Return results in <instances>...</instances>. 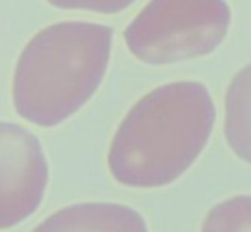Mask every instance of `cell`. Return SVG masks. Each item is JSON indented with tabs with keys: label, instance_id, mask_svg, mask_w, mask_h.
Masks as SVG:
<instances>
[{
	"label": "cell",
	"instance_id": "obj_2",
	"mask_svg": "<svg viewBox=\"0 0 251 232\" xmlns=\"http://www.w3.org/2000/svg\"><path fill=\"white\" fill-rule=\"evenodd\" d=\"M113 27L51 24L24 46L12 82L17 115L51 128L80 110L101 86L111 55Z\"/></svg>",
	"mask_w": 251,
	"mask_h": 232
},
{
	"label": "cell",
	"instance_id": "obj_7",
	"mask_svg": "<svg viewBox=\"0 0 251 232\" xmlns=\"http://www.w3.org/2000/svg\"><path fill=\"white\" fill-rule=\"evenodd\" d=\"M203 231H251V196H234L215 205L205 219Z\"/></svg>",
	"mask_w": 251,
	"mask_h": 232
},
{
	"label": "cell",
	"instance_id": "obj_1",
	"mask_svg": "<svg viewBox=\"0 0 251 232\" xmlns=\"http://www.w3.org/2000/svg\"><path fill=\"white\" fill-rule=\"evenodd\" d=\"M215 106L200 82L183 80L151 91L120 123L108 152L109 173L130 188L176 181L205 149Z\"/></svg>",
	"mask_w": 251,
	"mask_h": 232
},
{
	"label": "cell",
	"instance_id": "obj_5",
	"mask_svg": "<svg viewBox=\"0 0 251 232\" xmlns=\"http://www.w3.org/2000/svg\"><path fill=\"white\" fill-rule=\"evenodd\" d=\"M144 219L133 209L116 203H80L56 212L36 231H146Z\"/></svg>",
	"mask_w": 251,
	"mask_h": 232
},
{
	"label": "cell",
	"instance_id": "obj_3",
	"mask_svg": "<svg viewBox=\"0 0 251 232\" xmlns=\"http://www.w3.org/2000/svg\"><path fill=\"white\" fill-rule=\"evenodd\" d=\"M226 0H151L125 29L133 57L166 65L212 53L227 36Z\"/></svg>",
	"mask_w": 251,
	"mask_h": 232
},
{
	"label": "cell",
	"instance_id": "obj_8",
	"mask_svg": "<svg viewBox=\"0 0 251 232\" xmlns=\"http://www.w3.org/2000/svg\"><path fill=\"white\" fill-rule=\"evenodd\" d=\"M58 9L91 10L100 14H118L132 5L135 0H48Z\"/></svg>",
	"mask_w": 251,
	"mask_h": 232
},
{
	"label": "cell",
	"instance_id": "obj_4",
	"mask_svg": "<svg viewBox=\"0 0 251 232\" xmlns=\"http://www.w3.org/2000/svg\"><path fill=\"white\" fill-rule=\"evenodd\" d=\"M47 185L48 162L40 140L16 123L0 121V229L33 215Z\"/></svg>",
	"mask_w": 251,
	"mask_h": 232
},
{
	"label": "cell",
	"instance_id": "obj_6",
	"mask_svg": "<svg viewBox=\"0 0 251 232\" xmlns=\"http://www.w3.org/2000/svg\"><path fill=\"white\" fill-rule=\"evenodd\" d=\"M224 135L232 152L251 164V63L236 73L227 87Z\"/></svg>",
	"mask_w": 251,
	"mask_h": 232
}]
</instances>
